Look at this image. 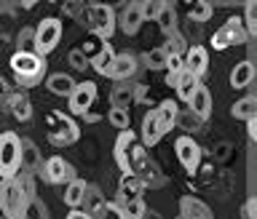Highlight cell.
<instances>
[{
	"label": "cell",
	"mask_w": 257,
	"mask_h": 219,
	"mask_svg": "<svg viewBox=\"0 0 257 219\" xmlns=\"http://www.w3.org/2000/svg\"><path fill=\"white\" fill-rule=\"evenodd\" d=\"M252 80H254V64H252V59H244V62L233 64V70H230V88L241 91V88L252 86Z\"/></svg>",
	"instance_id": "22"
},
{
	"label": "cell",
	"mask_w": 257,
	"mask_h": 219,
	"mask_svg": "<svg viewBox=\"0 0 257 219\" xmlns=\"http://www.w3.org/2000/svg\"><path fill=\"white\" fill-rule=\"evenodd\" d=\"M230 115L236 118V120H252L257 118V96L254 94H246V96H241V99L230 107Z\"/></svg>",
	"instance_id": "24"
},
{
	"label": "cell",
	"mask_w": 257,
	"mask_h": 219,
	"mask_svg": "<svg viewBox=\"0 0 257 219\" xmlns=\"http://www.w3.org/2000/svg\"><path fill=\"white\" fill-rule=\"evenodd\" d=\"M174 152L177 158H180L182 168L188 174H196L198 166H201V144L193 139V136H180V139L174 142Z\"/></svg>",
	"instance_id": "8"
},
{
	"label": "cell",
	"mask_w": 257,
	"mask_h": 219,
	"mask_svg": "<svg viewBox=\"0 0 257 219\" xmlns=\"http://www.w3.org/2000/svg\"><path fill=\"white\" fill-rule=\"evenodd\" d=\"M27 203H30V198L24 195L16 176L14 179H0V214L6 219H24Z\"/></svg>",
	"instance_id": "3"
},
{
	"label": "cell",
	"mask_w": 257,
	"mask_h": 219,
	"mask_svg": "<svg viewBox=\"0 0 257 219\" xmlns=\"http://www.w3.org/2000/svg\"><path fill=\"white\" fill-rule=\"evenodd\" d=\"M209 67V51L206 46H190L188 51L182 54V70L190 72V75L201 78Z\"/></svg>",
	"instance_id": "12"
},
{
	"label": "cell",
	"mask_w": 257,
	"mask_h": 219,
	"mask_svg": "<svg viewBox=\"0 0 257 219\" xmlns=\"http://www.w3.org/2000/svg\"><path fill=\"white\" fill-rule=\"evenodd\" d=\"M161 51H164L166 56H182L185 51H188V43H185V38L180 35V32H172V35H166V43L161 46Z\"/></svg>",
	"instance_id": "33"
},
{
	"label": "cell",
	"mask_w": 257,
	"mask_h": 219,
	"mask_svg": "<svg viewBox=\"0 0 257 219\" xmlns=\"http://www.w3.org/2000/svg\"><path fill=\"white\" fill-rule=\"evenodd\" d=\"M185 104H188V110L201 120V123H204V120L212 115V94H209L206 86H198L196 91H193V96H190V99L185 102Z\"/></svg>",
	"instance_id": "17"
},
{
	"label": "cell",
	"mask_w": 257,
	"mask_h": 219,
	"mask_svg": "<svg viewBox=\"0 0 257 219\" xmlns=\"http://www.w3.org/2000/svg\"><path fill=\"white\" fill-rule=\"evenodd\" d=\"M212 14H214V8H212V3H206V0H196V3L188 8L190 22H209Z\"/></svg>",
	"instance_id": "35"
},
{
	"label": "cell",
	"mask_w": 257,
	"mask_h": 219,
	"mask_svg": "<svg viewBox=\"0 0 257 219\" xmlns=\"http://www.w3.org/2000/svg\"><path fill=\"white\" fill-rule=\"evenodd\" d=\"M180 219H212V211L201 198L185 195L180 198Z\"/></svg>",
	"instance_id": "21"
},
{
	"label": "cell",
	"mask_w": 257,
	"mask_h": 219,
	"mask_svg": "<svg viewBox=\"0 0 257 219\" xmlns=\"http://www.w3.org/2000/svg\"><path fill=\"white\" fill-rule=\"evenodd\" d=\"M16 32H19V27H16V14H14V8L0 6V38L11 40V38H16Z\"/></svg>",
	"instance_id": "30"
},
{
	"label": "cell",
	"mask_w": 257,
	"mask_h": 219,
	"mask_svg": "<svg viewBox=\"0 0 257 219\" xmlns=\"http://www.w3.org/2000/svg\"><path fill=\"white\" fill-rule=\"evenodd\" d=\"M46 134L48 142L56 144V147H70L80 139V128L70 115H64L62 110H51L46 118Z\"/></svg>",
	"instance_id": "2"
},
{
	"label": "cell",
	"mask_w": 257,
	"mask_h": 219,
	"mask_svg": "<svg viewBox=\"0 0 257 219\" xmlns=\"http://www.w3.org/2000/svg\"><path fill=\"white\" fill-rule=\"evenodd\" d=\"M142 27V14H140V3H128L123 6V11L115 16V30L126 32V35H137Z\"/></svg>",
	"instance_id": "15"
},
{
	"label": "cell",
	"mask_w": 257,
	"mask_h": 219,
	"mask_svg": "<svg viewBox=\"0 0 257 219\" xmlns=\"http://www.w3.org/2000/svg\"><path fill=\"white\" fill-rule=\"evenodd\" d=\"M142 219H161V214H156V211H145Z\"/></svg>",
	"instance_id": "50"
},
{
	"label": "cell",
	"mask_w": 257,
	"mask_h": 219,
	"mask_svg": "<svg viewBox=\"0 0 257 219\" xmlns=\"http://www.w3.org/2000/svg\"><path fill=\"white\" fill-rule=\"evenodd\" d=\"M241 24H244L249 40H254L257 38V3H246L244 6V19H241Z\"/></svg>",
	"instance_id": "36"
},
{
	"label": "cell",
	"mask_w": 257,
	"mask_h": 219,
	"mask_svg": "<svg viewBox=\"0 0 257 219\" xmlns=\"http://www.w3.org/2000/svg\"><path fill=\"white\" fill-rule=\"evenodd\" d=\"M59 40H62V22L56 16H46L35 27V54L40 59H46L59 46Z\"/></svg>",
	"instance_id": "7"
},
{
	"label": "cell",
	"mask_w": 257,
	"mask_h": 219,
	"mask_svg": "<svg viewBox=\"0 0 257 219\" xmlns=\"http://www.w3.org/2000/svg\"><path fill=\"white\" fill-rule=\"evenodd\" d=\"M244 43H252V40H249L244 24H241V16H230L220 30H214L212 40H209V46H212L214 51H225V48L244 46Z\"/></svg>",
	"instance_id": "6"
},
{
	"label": "cell",
	"mask_w": 257,
	"mask_h": 219,
	"mask_svg": "<svg viewBox=\"0 0 257 219\" xmlns=\"http://www.w3.org/2000/svg\"><path fill=\"white\" fill-rule=\"evenodd\" d=\"M83 192H86V182L83 179H72L64 184V203L70 208H80L83 203Z\"/></svg>",
	"instance_id": "29"
},
{
	"label": "cell",
	"mask_w": 257,
	"mask_h": 219,
	"mask_svg": "<svg viewBox=\"0 0 257 219\" xmlns=\"http://www.w3.org/2000/svg\"><path fill=\"white\" fill-rule=\"evenodd\" d=\"M107 120L118 128V131H126V128H132V115H128V110H115V107H110Z\"/></svg>",
	"instance_id": "38"
},
{
	"label": "cell",
	"mask_w": 257,
	"mask_h": 219,
	"mask_svg": "<svg viewBox=\"0 0 257 219\" xmlns=\"http://www.w3.org/2000/svg\"><path fill=\"white\" fill-rule=\"evenodd\" d=\"M198 86H201V78H196V75H190V72H185V70H182V75H180V80H177L174 91H177V96H180L182 102H188Z\"/></svg>",
	"instance_id": "31"
},
{
	"label": "cell",
	"mask_w": 257,
	"mask_h": 219,
	"mask_svg": "<svg viewBox=\"0 0 257 219\" xmlns=\"http://www.w3.org/2000/svg\"><path fill=\"white\" fill-rule=\"evenodd\" d=\"M22 139L16 131H0V179H14L19 174Z\"/></svg>",
	"instance_id": "4"
},
{
	"label": "cell",
	"mask_w": 257,
	"mask_h": 219,
	"mask_svg": "<svg viewBox=\"0 0 257 219\" xmlns=\"http://www.w3.org/2000/svg\"><path fill=\"white\" fill-rule=\"evenodd\" d=\"M112 62H115V48H112L110 43H104L102 46V51L94 56V59H88V64L96 70V75H102V78H107V72L112 67Z\"/></svg>",
	"instance_id": "26"
},
{
	"label": "cell",
	"mask_w": 257,
	"mask_h": 219,
	"mask_svg": "<svg viewBox=\"0 0 257 219\" xmlns=\"http://www.w3.org/2000/svg\"><path fill=\"white\" fill-rule=\"evenodd\" d=\"M88 27H91V35L110 43V38L115 35V11L107 3H88Z\"/></svg>",
	"instance_id": "5"
},
{
	"label": "cell",
	"mask_w": 257,
	"mask_h": 219,
	"mask_svg": "<svg viewBox=\"0 0 257 219\" xmlns=\"http://www.w3.org/2000/svg\"><path fill=\"white\" fill-rule=\"evenodd\" d=\"M94 219H126V214H123V208H120L118 203H112V200H104L102 211L96 214Z\"/></svg>",
	"instance_id": "40"
},
{
	"label": "cell",
	"mask_w": 257,
	"mask_h": 219,
	"mask_svg": "<svg viewBox=\"0 0 257 219\" xmlns=\"http://www.w3.org/2000/svg\"><path fill=\"white\" fill-rule=\"evenodd\" d=\"M102 206H104V195H102V190L99 187H91V184H86V192H83V203H80V208L88 214V216H96L102 211Z\"/></svg>",
	"instance_id": "27"
},
{
	"label": "cell",
	"mask_w": 257,
	"mask_h": 219,
	"mask_svg": "<svg viewBox=\"0 0 257 219\" xmlns=\"http://www.w3.org/2000/svg\"><path fill=\"white\" fill-rule=\"evenodd\" d=\"M156 24L164 35L177 32V8L174 3H158V14H156Z\"/></svg>",
	"instance_id": "23"
},
{
	"label": "cell",
	"mask_w": 257,
	"mask_h": 219,
	"mask_svg": "<svg viewBox=\"0 0 257 219\" xmlns=\"http://www.w3.org/2000/svg\"><path fill=\"white\" fill-rule=\"evenodd\" d=\"M43 179L48 184H67L72 179H78V174H75V168H72L62 155H51L43 163Z\"/></svg>",
	"instance_id": "9"
},
{
	"label": "cell",
	"mask_w": 257,
	"mask_h": 219,
	"mask_svg": "<svg viewBox=\"0 0 257 219\" xmlns=\"http://www.w3.org/2000/svg\"><path fill=\"white\" fill-rule=\"evenodd\" d=\"M70 99V112H75V115L83 118L88 110H91V104L96 99V83L94 80H83V83H75L72 88V94L67 96Z\"/></svg>",
	"instance_id": "10"
},
{
	"label": "cell",
	"mask_w": 257,
	"mask_h": 219,
	"mask_svg": "<svg viewBox=\"0 0 257 219\" xmlns=\"http://www.w3.org/2000/svg\"><path fill=\"white\" fill-rule=\"evenodd\" d=\"M142 182L137 179L134 174H120V179H118V206H123V203H132V200H140L142 198Z\"/></svg>",
	"instance_id": "18"
},
{
	"label": "cell",
	"mask_w": 257,
	"mask_h": 219,
	"mask_svg": "<svg viewBox=\"0 0 257 219\" xmlns=\"http://www.w3.org/2000/svg\"><path fill=\"white\" fill-rule=\"evenodd\" d=\"M142 62H145V67H148V70H156L158 72V70L166 67V54L161 51V46L158 48H150V51L142 56Z\"/></svg>",
	"instance_id": "37"
},
{
	"label": "cell",
	"mask_w": 257,
	"mask_h": 219,
	"mask_svg": "<svg viewBox=\"0 0 257 219\" xmlns=\"http://www.w3.org/2000/svg\"><path fill=\"white\" fill-rule=\"evenodd\" d=\"M24 219H51L48 216V208H46V203L40 200L38 195L27 203V211H24Z\"/></svg>",
	"instance_id": "39"
},
{
	"label": "cell",
	"mask_w": 257,
	"mask_h": 219,
	"mask_svg": "<svg viewBox=\"0 0 257 219\" xmlns=\"http://www.w3.org/2000/svg\"><path fill=\"white\" fill-rule=\"evenodd\" d=\"M46 88H48V94H54V96H70L72 88H75V80H72L67 72H54V75L46 80Z\"/></svg>",
	"instance_id": "25"
},
{
	"label": "cell",
	"mask_w": 257,
	"mask_h": 219,
	"mask_svg": "<svg viewBox=\"0 0 257 219\" xmlns=\"http://www.w3.org/2000/svg\"><path fill=\"white\" fill-rule=\"evenodd\" d=\"M6 104H8L11 115L19 120V123H30V120H32V102H30V96H27V94L11 91V96L6 99Z\"/></svg>",
	"instance_id": "19"
},
{
	"label": "cell",
	"mask_w": 257,
	"mask_h": 219,
	"mask_svg": "<svg viewBox=\"0 0 257 219\" xmlns=\"http://www.w3.org/2000/svg\"><path fill=\"white\" fill-rule=\"evenodd\" d=\"M120 208H123L126 219H142L145 211H148V206H145V200H142V198H140V200H132V203H123Z\"/></svg>",
	"instance_id": "41"
},
{
	"label": "cell",
	"mask_w": 257,
	"mask_h": 219,
	"mask_svg": "<svg viewBox=\"0 0 257 219\" xmlns=\"http://www.w3.org/2000/svg\"><path fill=\"white\" fill-rule=\"evenodd\" d=\"M150 99H153V96H150V88H148V86H142V83H137V86H134V102L148 104Z\"/></svg>",
	"instance_id": "43"
},
{
	"label": "cell",
	"mask_w": 257,
	"mask_h": 219,
	"mask_svg": "<svg viewBox=\"0 0 257 219\" xmlns=\"http://www.w3.org/2000/svg\"><path fill=\"white\" fill-rule=\"evenodd\" d=\"M241 216H244V219H257V198L254 195L246 198L244 208H241Z\"/></svg>",
	"instance_id": "44"
},
{
	"label": "cell",
	"mask_w": 257,
	"mask_h": 219,
	"mask_svg": "<svg viewBox=\"0 0 257 219\" xmlns=\"http://www.w3.org/2000/svg\"><path fill=\"white\" fill-rule=\"evenodd\" d=\"M134 80H120V83L112 86L110 91V104L115 110H128L134 104Z\"/></svg>",
	"instance_id": "20"
},
{
	"label": "cell",
	"mask_w": 257,
	"mask_h": 219,
	"mask_svg": "<svg viewBox=\"0 0 257 219\" xmlns=\"http://www.w3.org/2000/svg\"><path fill=\"white\" fill-rule=\"evenodd\" d=\"M67 219H91L83 208H70V214H67Z\"/></svg>",
	"instance_id": "48"
},
{
	"label": "cell",
	"mask_w": 257,
	"mask_h": 219,
	"mask_svg": "<svg viewBox=\"0 0 257 219\" xmlns=\"http://www.w3.org/2000/svg\"><path fill=\"white\" fill-rule=\"evenodd\" d=\"M83 120H86V123H96V120H102V115H99V112H94V110H88L83 115Z\"/></svg>",
	"instance_id": "49"
},
{
	"label": "cell",
	"mask_w": 257,
	"mask_h": 219,
	"mask_svg": "<svg viewBox=\"0 0 257 219\" xmlns=\"http://www.w3.org/2000/svg\"><path fill=\"white\" fill-rule=\"evenodd\" d=\"M8 64H11V72H14L16 83H19L22 88H32V86L43 83L46 59H40L38 54H19L16 51Z\"/></svg>",
	"instance_id": "1"
},
{
	"label": "cell",
	"mask_w": 257,
	"mask_h": 219,
	"mask_svg": "<svg viewBox=\"0 0 257 219\" xmlns=\"http://www.w3.org/2000/svg\"><path fill=\"white\" fill-rule=\"evenodd\" d=\"M137 144V134L132 128H126V131H120L115 136V147H112V155H115V163L120 168V174H128V155H132Z\"/></svg>",
	"instance_id": "13"
},
{
	"label": "cell",
	"mask_w": 257,
	"mask_h": 219,
	"mask_svg": "<svg viewBox=\"0 0 257 219\" xmlns=\"http://www.w3.org/2000/svg\"><path fill=\"white\" fill-rule=\"evenodd\" d=\"M8 96H11V86H8V80L0 75V104H3Z\"/></svg>",
	"instance_id": "46"
},
{
	"label": "cell",
	"mask_w": 257,
	"mask_h": 219,
	"mask_svg": "<svg viewBox=\"0 0 257 219\" xmlns=\"http://www.w3.org/2000/svg\"><path fill=\"white\" fill-rule=\"evenodd\" d=\"M16 51L19 54H35V27H22L16 32Z\"/></svg>",
	"instance_id": "32"
},
{
	"label": "cell",
	"mask_w": 257,
	"mask_h": 219,
	"mask_svg": "<svg viewBox=\"0 0 257 219\" xmlns=\"http://www.w3.org/2000/svg\"><path fill=\"white\" fill-rule=\"evenodd\" d=\"M246 134H249V142H257V118L246 120Z\"/></svg>",
	"instance_id": "47"
},
{
	"label": "cell",
	"mask_w": 257,
	"mask_h": 219,
	"mask_svg": "<svg viewBox=\"0 0 257 219\" xmlns=\"http://www.w3.org/2000/svg\"><path fill=\"white\" fill-rule=\"evenodd\" d=\"M40 168H43V160H40V150L32 144L30 139H22V152H19V171L35 176Z\"/></svg>",
	"instance_id": "16"
},
{
	"label": "cell",
	"mask_w": 257,
	"mask_h": 219,
	"mask_svg": "<svg viewBox=\"0 0 257 219\" xmlns=\"http://www.w3.org/2000/svg\"><path fill=\"white\" fill-rule=\"evenodd\" d=\"M67 62H70V67L75 70V72H83V70L88 67V59L83 56V51H80V48H72V51L67 54Z\"/></svg>",
	"instance_id": "42"
},
{
	"label": "cell",
	"mask_w": 257,
	"mask_h": 219,
	"mask_svg": "<svg viewBox=\"0 0 257 219\" xmlns=\"http://www.w3.org/2000/svg\"><path fill=\"white\" fill-rule=\"evenodd\" d=\"M137 70H140V59H137L132 51H120V54H115V62H112L107 78L115 80V83H120V80H132L137 75Z\"/></svg>",
	"instance_id": "11"
},
{
	"label": "cell",
	"mask_w": 257,
	"mask_h": 219,
	"mask_svg": "<svg viewBox=\"0 0 257 219\" xmlns=\"http://www.w3.org/2000/svg\"><path fill=\"white\" fill-rule=\"evenodd\" d=\"M140 14H142V22H145V19H156L158 3H140Z\"/></svg>",
	"instance_id": "45"
},
{
	"label": "cell",
	"mask_w": 257,
	"mask_h": 219,
	"mask_svg": "<svg viewBox=\"0 0 257 219\" xmlns=\"http://www.w3.org/2000/svg\"><path fill=\"white\" fill-rule=\"evenodd\" d=\"M174 126H180L182 131H185V136H190L193 131H198V128H201V120H198L196 115H193L190 110H180V112H177Z\"/></svg>",
	"instance_id": "34"
},
{
	"label": "cell",
	"mask_w": 257,
	"mask_h": 219,
	"mask_svg": "<svg viewBox=\"0 0 257 219\" xmlns=\"http://www.w3.org/2000/svg\"><path fill=\"white\" fill-rule=\"evenodd\" d=\"M142 147L148 150V147H156V144L166 136V128L161 126V118H158V112L156 110H150L148 115L142 118Z\"/></svg>",
	"instance_id": "14"
},
{
	"label": "cell",
	"mask_w": 257,
	"mask_h": 219,
	"mask_svg": "<svg viewBox=\"0 0 257 219\" xmlns=\"http://www.w3.org/2000/svg\"><path fill=\"white\" fill-rule=\"evenodd\" d=\"M156 112H158V118H161V126L166 128V134L174 128V120H177V112H180V104H177L174 99H164L156 107Z\"/></svg>",
	"instance_id": "28"
}]
</instances>
